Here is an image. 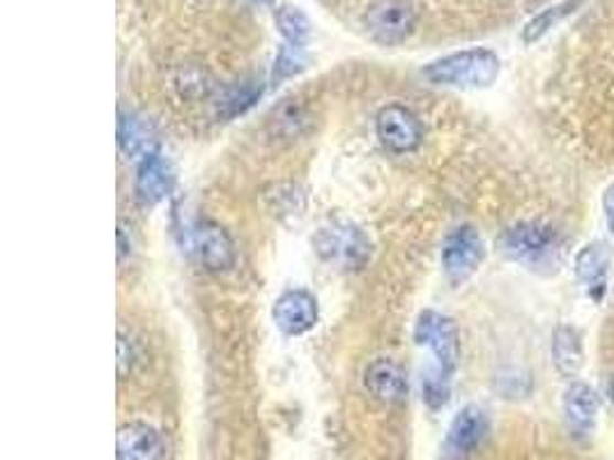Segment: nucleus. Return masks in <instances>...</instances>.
Masks as SVG:
<instances>
[{
    "mask_svg": "<svg viewBox=\"0 0 614 460\" xmlns=\"http://www.w3.org/2000/svg\"><path fill=\"white\" fill-rule=\"evenodd\" d=\"M274 19H277V29L283 35L286 44L302 46V49L306 46L313 25H311V19L298 6H290V3L279 6Z\"/></svg>",
    "mask_w": 614,
    "mask_h": 460,
    "instance_id": "18",
    "label": "nucleus"
},
{
    "mask_svg": "<svg viewBox=\"0 0 614 460\" xmlns=\"http://www.w3.org/2000/svg\"><path fill=\"white\" fill-rule=\"evenodd\" d=\"M313 249L320 260L341 269V272H357L373 254L370 239L364 231L348 222H332L320 228L313 237Z\"/></svg>",
    "mask_w": 614,
    "mask_h": 460,
    "instance_id": "3",
    "label": "nucleus"
},
{
    "mask_svg": "<svg viewBox=\"0 0 614 460\" xmlns=\"http://www.w3.org/2000/svg\"><path fill=\"white\" fill-rule=\"evenodd\" d=\"M488 432V415L478 405H467L456 419L451 421L446 432V458L449 460H465L478 447H482Z\"/></svg>",
    "mask_w": 614,
    "mask_h": 460,
    "instance_id": "9",
    "label": "nucleus"
},
{
    "mask_svg": "<svg viewBox=\"0 0 614 460\" xmlns=\"http://www.w3.org/2000/svg\"><path fill=\"white\" fill-rule=\"evenodd\" d=\"M486 258V247L484 239L472 226H461L456 231H451L449 237L444 239L442 247V267L446 279L459 286L465 284L478 265Z\"/></svg>",
    "mask_w": 614,
    "mask_h": 460,
    "instance_id": "5",
    "label": "nucleus"
},
{
    "mask_svg": "<svg viewBox=\"0 0 614 460\" xmlns=\"http://www.w3.org/2000/svg\"><path fill=\"white\" fill-rule=\"evenodd\" d=\"M173 184H175V171L169 159L154 152L143 161H139L137 199L141 201V205L152 207L157 203H162L173 192Z\"/></svg>",
    "mask_w": 614,
    "mask_h": 460,
    "instance_id": "13",
    "label": "nucleus"
},
{
    "mask_svg": "<svg viewBox=\"0 0 614 460\" xmlns=\"http://www.w3.org/2000/svg\"><path fill=\"white\" fill-rule=\"evenodd\" d=\"M552 357H554V366L559 368V373H564L569 377L582 368L584 353H582V343H580V336L575 330H571V328L554 330Z\"/></svg>",
    "mask_w": 614,
    "mask_h": 460,
    "instance_id": "17",
    "label": "nucleus"
},
{
    "mask_svg": "<svg viewBox=\"0 0 614 460\" xmlns=\"http://www.w3.org/2000/svg\"><path fill=\"white\" fill-rule=\"evenodd\" d=\"M499 58L491 49H467L438 58L423 67V76L435 86L488 88L499 76Z\"/></svg>",
    "mask_w": 614,
    "mask_h": 460,
    "instance_id": "2",
    "label": "nucleus"
},
{
    "mask_svg": "<svg viewBox=\"0 0 614 460\" xmlns=\"http://www.w3.org/2000/svg\"><path fill=\"white\" fill-rule=\"evenodd\" d=\"M364 387L373 398L385 405H398L408 398V377L403 368L385 357L373 360L366 366Z\"/></svg>",
    "mask_w": 614,
    "mask_h": 460,
    "instance_id": "12",
    "label": "nucleus"
},
{
    "mask_svg": "<svg viewBox=\"0 0 614 460\" xmlns=\"http://www.w3.org/2000/svg\"><path fill=\"white\" fill-rule=\"evenodd\" d=\"M376 131L380 143L396 154L412 152L423 141V127L419 118L400 104H389L383 108L376 120Z\"/></svg>",
    "mask_w": 614,
    "mask_h": 460,
    "instance_id": "7",
    "label": "nucleus"
},
{
    "mask_svg": "<svg viewBox=\"0 0 614 460\" xmlns=\"http://www.w3.org/2000/svg\"><path fill=\"white\" fill-rule=\"evenodd\" d=\"M580 3H582V0H564V3H559L554 8H548L539 17H534L525 25V31H523L525 44H534L537 40H541L550 29H554V23L567 19L571 12H575L580 8Z\"/></svg>",
    "mask_w": 614,
    "mask_h": 460,
    "instance_id": "19",
    "label": "nucleus"
},
{
    "mask_svg": "<svg viewBox=\"0 0 614 460\" xmlns=\"http://www.w3.org/2000/svg\"><path fill=\"white\" fill-rule=\"evenodd\" d=\"M599 405H601L599 396L590 385L573 383L564 394V413L569 426L575 432H582V436L584 432H590L599 415Z\"/></svg>",
    "mask_w": 614,
    "mask_h": 460,
    "instance_id": "15",
    "label": "nucleus"
},
{
    "mask_svg": "<svg viewBox=\"0 0 614 460\" xmlns=\"http://www.w3.org/2000/svg\"><path fill=\"white\" fill-rule=\"evenodd\" d=\"M190 247L198 265L207 269V272L222 275L228 272V269L235 265L233 239L228 231L217 222H209V220L196 222V226L192 228Z\"/></svg>",
    "mask_w": 614,
    "mask_h": 460,
    "instance_id": "6",
    "label": "nucleus"
},
{
    "mask_svg": "<svg viewBox=\"0 0 614 460\" xmlns=\"http://www.w3.org/2000/svg\"><path fill=\"white\" fill-rule=\"evenodd\" d=\"M118 460H164L166 445L162 432L143 421H131L118 428L116 440Z\"/></svg>",
    "mask_w": 614,
    "mask_h": 460,
    "instance_id": "11",
    "label": "nucleus"
},
{
    "mask_svg": "<svg viewBox=\"0 0 614 460\" xmlns=\"http://www.w3.org/2000/svg\"><path fill=\"white\" fill-rule=\"evenodd\" d=\"M554 242H557V235L550 226L527 222V224L514 226L511 231H506V235L502 239V247L506 254H509V258H514L518 263H527V265H537L552 252Z\"/></svg>",
    "mask_w": 614,
    "mask_h": 460,
    "instance_id": "8",
    "label": "nucleus"
},
{
    "mask_svg": "<svg viewBox=\"0 0 614 460\" xmlns=\"http://www.w3.org/2000/svg\"><path fill=\"white\" fill-rule=\"evenodd\" d=\"M603 207H605V220H607V226H610V231L614 233V184H612V186L607 189V192H605Z\"/></svg>",
    "mask_w": 614,
    "mask_h": 460,
    "instance_id": "22",
    "label": "nucleus"
},
{
    "mask_svg": "<svg viewBox=\"0 0 614 460\" xmlns=\"http://www.w3.org/2000/svg\"><path fill=\"white\" fill-rule=\"evenodd\" d=\"M306 67V58H304V49L302 46H292V44H283L279 49V56L274 63V72H272V84L279 86L281 81L300 74Z\"/></svg>",
    "mask_w": 614,
    "mask_h": 460,
    "instance_id": "20",
    "label": "nucleus"
},
{
    "mask_svg": "<svg viewBox=\"0 0 614 460\" xmlns=\"http://www.w3.org/2000/svg\"><path fill=\"white\" fill-rule=\"evenodd\" d=\"M414 341L421 347H429L435 366L423 375V400L429 408L440 410L446 405L451 394V375L459 366L461 336L456 322L438 311H423L417 320Z\"/></svg>",
    "mask_w": 614,
    "mask_h": 460,
    "instance_id": "1",
    "label": "nucleus"
},
{
    "mask_svg": "<svg viewBox=\"0 0 614 460\" xmlns=\"http://www.w3.org/2000/svg\"><path fill=\"white\" fill-rule=\"evenodd\" d=\"M607 267H610V252L603 242H594V245L584 247L575 260V272L580 281L586 284V288L592 290V297H596V300L605 290Z\"/></svg>",
    "mask_w": 614,
    "mask_h": 460,
    "instance_id": "16",
    "label": "nucleus"
},
{
    "mask_svg": "<svg viewBox=\"0 0 614 460\" xmlns=\"http://www.w3.org/2000/svg\"><path fill=\"white\" fill-rule=\"evenodd\" d=\"M118 146L127 159L143 161L157 152V131L143 116L122 111L118 118Z\"/></svg>",
    "mask_w": 614,
    "mask_h": 460,
    "instance_id": "14",
    "label": "nucleus"
},
{
    "mask_svg": "<svg viewBox=\"0 0 614 460\" xmlns=\"http://www.w3.org/2000/svg\"><path fill=\"white\" fill-rule=\"evenodd\" d=\"M610 396H612V403H614V377H612V383H610Z\"/></svg>",
    "mask_w": 614,
    "mask_h": 460,
    "instance_id": "23",
    "label": "nucleus"
},
{
    "mask_svg": "<svg viewBox=\"0 0 614 460\" xmlns=\"http://www.w3.org/2000/svg\"><path fill=\"white\" fill-rule=\"evenodd\" d=\"M256 3H265V6H270V3H274V0H256Z\"/></svg>",
    "mask_w": 614,
    "mask_h": 460,
    "instance_id": "24",
    "label": "nucleus"
},
{
    "mask_svg": "<svg viewBox=\"0 0 614 460\" xmlns=\"http://www.w3.org/2000/svg\"><path fill=\"white\" fill-rule=\"evenodd\" d=\"M272 318L283 334L302 336L311 332L317 322L315 297L306 290H288L277 300Z\"/></svg>",
    "mask_w": 614,
    "mask_h": 460,
    "instance_id": "10",
    "label": "nucleus"
},
{
    "mask_svg": "<svg viewBox=\"0 0 614 460\" xmlns=\"http://www.w3.org/2000/svg\"><path fill=\"white\" fill-rule=\"evenodd\" d=\"M366 31L383 46L403 44L417 29V10L410 0H378L366 12Z\"/></svg>",
    "mask_w": 614,
    "mask_h": 460,
    "instance_id": "4",
    "label": "nucleus"
},
{
    "mask_svg": "<svg viewBox=\"0 0 614 460\" xmlns=\"http://www.w3.org/2000/svg\"><path fill=\"white\" fill-rule=\"evenodd\" d=\"M256 97H260V88L254 90V88H239L235 90L224 104L228 106V116H237V114H243L247 111V108L256 101Z\"/></svg>",
    "mask_w": 614,
    "mask_h": 460,
    "instance_id": "21",
    "label": "nucleus"
}]
</instances>
